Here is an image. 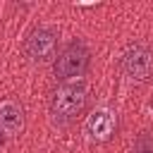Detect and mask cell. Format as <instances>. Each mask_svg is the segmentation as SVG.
<instances>
[{
  "instance_id": "cell-6",
  "label": "cell",
  "mask_w": 153,
  "mask_h": 153,
  "mask_svg": "<svg viewBox=\"0 0 153 153\" xmlns=\"http://www.w3.org/2000/svg\"><path fill=\"white\" fill-rule=\"evenodd\" d=\"M24 129V108L17 100L0 103V131L7 136H17Z\"/></svg>"
},
{
  "instance_id": "cell-4",
  "label": "cell",
  "mask_w": 153,
  "mask_h": 153,
  "mask_svg": "<svg viewBox=\"0 0 153 153\" xmlns=\"http://www.w3.org/2000/svg\"><path fill=\"white\" fill-rule=\"evenodd\" d=\"M57 31L53 26H38L26 38V57L31 62H48L55 57Z\"/></svg>"
},
{
  "instance_id": "cell-2",
  "label": "cell",
  "mask_w": 153,
  "mask_h": 153,
  "mask_svg": "<svg viewBox=\"0 0 153 153\" xmlns=\"http://www.w3.org/2000/svg\"><path fill=\"white\" fill-rule=\"evenodd\" d=\"M88 50L84 43H69L57 57H55V74L65 81H72V79H79L86 69H88Z\"/></svg>"
},
{
  "instance_id": "cell-5",
  "label": "cell",
  "mask_w": 153,
  "mask_h": 153,
  "mask_svg": "<svg viewBox=\"0 0 153 153\" xmlns=\"http://www.w3.org/2000/svg\"><path fill=\"white\" fill-rule=\"evenodd\" d=\"M115 124H117L115 112L108 110V108H98V110H93V112L86 117V122H84V134H86L88 141L100 143V141H108V139L112 136Z\"/></svg>"
},
{
  "instance_id": "cell-3",
  "label": "cell",
  "mask_w": 153,
  "mask_h": 153,
  "mask_svg": "<svg viewBox=\"0 0 153 153\" xmlns=\"http://www.w3.org/2000/svg\"><path fill=\"white\" fill-rule=\"evenodd\" d=\"M122 72L131 81H148L153 76V50L146 45H131L122 55Z\"/></svg>"
},
{
  "instance_id": "cell-1",
  "label": "cell",
  "mask_w": 153,
  "mask_h": 153,
  "mask_svg": "<svg viewBox=\"0 0 153 153\" xmlns=\"http://www.w3.org/2000/svg\"><path fill=\"white\" fill-rule=\"evenodd\" d=\"M88 100V86L84 79H72V81H65L55 93H53V100H50V115L57 120V122H69L72 117H76L84 105Z\"/></svg>"
}]
</instances>
